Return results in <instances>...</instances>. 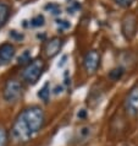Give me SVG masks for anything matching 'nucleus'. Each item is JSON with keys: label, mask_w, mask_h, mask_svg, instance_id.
<instances>
[{"label": "nucleus", "mask_w": 138, "mask_h": 146, "mask_svg": "<svg viewBox=\"0 0 138 146\" xmlns=\"http://www.w3.org/2000/svg\"><path fill=\"white\" fill-rule=\"evenodd\" d=\"M45 113L39 106L25 108L15 118L10 136L15 143L23 144L37 135L45 125Z\"/></svg>", "instance_id": "1"}, {"label": "nucleus", "mask_w": 138, "mask_h": 146, "mask_svg": "<svg viewBox=\"0 0 138 146\" xmlns=\"http://www.w3.org/2000/svg\"><path fill=\"white\" fill-rule=\"evenodd\" d=\"M45 60L43 58H35L32 59L30 64L23 66L21 71V80L23 84L33 86L39 81L42 75L45 71Z\"/></svg>", "instance_id": "2"}, {"label": "nucleus", "mask_w": 138, "mask_h": 146, "mask_svg": "<svg viewBox=\"0 0 138 146\" xmlns=\"http://www.w3.org/2000/svg\"><path fill=\"white\" fill-rule=\"evenodd\" d=\"M23 95V85L17 79H9L4 85L3 98L6 103H16Z\"/></svg>", "instance_id": "3"}, {"label": "nucleus", "mask_w": 138, "mask_h": 146, "mask_svg": "<svg viewBox=\"0 0 138 146\" xmlns=\"http://www.w3.org/2000/svg\"><path fill=\"white\" fill-rule=\"evenodd\" d=\"M138 32V17L129 13L124 16L121 21V35L126 40H132Z\"/></svg>", "instance_id": "4"}, {"label": "nucleus", "mask_w": 138, "mask_h": 146, "mask_svg": "<svg viewBox=\"0 0 138 146\" xmlns=\"http://www.w3.org/2000/svg\"><path fill=\"white\" fill-rule=\"evenodd\" d=\"M65 44V39L62 37H51L50 39L45 40L43 44V55L47 59H53L61 52L62 47Z\"/></svg>", "instance_id": "5"}, {"label": "nucleus", "mask_w": 138, "mask_h": 146, "mask_svg": "<svg viewBox=\"0 0 138 146\" xmlns=\"http://www.w3.org/2000/svg\"><path fill=\"white\" fill-rule=\"evenodd\" d=\"M126 114L129 117H138V84L128 91L124 102Z\"/></svg>", "instance_id": "6"}, {"label": "nucleus", "mask_w": 138, "mask_h": 146, "mask_svg": "<svg viewBox=\"0 0 138 146\" xmlns=\"http://www.w3.org/2000/svg\"><path fill=\"white\" fill-rule=\"evenodd\" d=\"M100 66V54L98 50L91 49L83 56V68L88 75H94Z\"/></svg>", "instance_id": "7"}, {"label": "nucleus", "mask_w": 138, "mask_h": 146, "mask_svg": "<svg viewBox=\"0 0 138 146\" xmlns=\"http://www.w3.org/2000/svg\"><path fill=\"white\" fill-rule=\"evenodd\" d=\"M16 55V48L9 42L0 44V65H6Z\"/></svg>", "instance_id": "8"}, {"label": "nucleus", "mask_w": 138, "mask_h": 146, "mask_svg": "<svg viewBox=\"0 0 138 146\" xmlns=\"http://www.w3.org/2000/svg\"><path fill=\"white\" fill-rule=\"evenodd\" d=\"M10 16H11V7L6 3L0 1V30L6 25Z\"/></svg>", "instance_id": "9"}, {"label": "nucleus", "mask_w": 138, "mask_h": 146, "mask_svg": "<svg viewBox=\"0 0 138 146\" xmlns=\"http://www.w3.org/2000/svg\"><path fill=\"white\" fill-rule=\"evenodd\" d=\"M92 134H93L92 127H89V125H87V127H82L81 129H78V131H77L76 141L80 143V144L86 143V141H88L89 139H91Z\"/></svg>", "instance_id": "10"}, {"label": "nucleus", "mask_w": 138, "mask_h": 146, "mask_svg": "<svg viewBox=\"0 0 138 146\" xmlns=\"http://www.w3.org/2000/svg\"><path fill=\"white\" fill-rule=\"evenodd\" d=\"M125 75V68L122 66H116L110 70V72L108 74V78L111 81H119L122 79V76Z\"/></svg>", "instance_id": "11"}, {"label": "nucleus", "mask_w": 138, "mask_h": 146, "mask_svg": "<svg viewBox=\"0 0 138 146\" xmlns=\"http://www.w3.org/2000/svg\"><path fill=\"white\" fill-rule=\"evenodd\" d=\"M38 98L40 101H43L44 103L49 102V98H50V85H49V82L44 84V86L38 91Z\"/></svg>", "instance_id": "12"}, {"label": "nucleus", "mask_w": 138, "mask_h": 146, "mask_svg": "<svg viewBox=\"0 0 138 146\" xmlns=\"http://www.w3.org/2000/svg\"><path fill=\"white\" fill-rule=\"evenodd\" d=\"M44 25H45V17L42 14L35 15L30 20V27L37 28V27H43Z\"/></svg>", "instance_id": "13"}, {"label": "nucleus", "mask_w": 138, "mask_h": 146, "mask_svg": "<svg viewBox=\"0 0 138 146\" xmlns=\"http://www.w3.org/2000/svg\"><path fill=\"white\" fill-rule=\"evenodd\" d=\"M32 62V55L30 50H23L21 55L17 58V64L21 66H26L27 64H30Z\"/></svg>", "instance_id": "14"}, {"label": "nucleus", "mask_w": 138, "mask_h": 146, "mask_svg": "<svg viewBox=\"0 0 138 146\" xmlns=\"http://www.w3.org/2000/svg\"><path fill=\"white\" fill-rule=\"evenodd\" d=\"M47 11H49V13L51 15H54V16H58L61 14V7H60L59 4H55V3H49V4H47L45 7H44Z\"/></svg>", "instance_id": "15"}, {"label": "nucleus", "mask_w": 138, "mask_h": 146, "mask_svg": "<svg viewBox=\"0 0 138 146\" xmlns=\"http://www.w3.org/2000/svg\"><path fill=\"white\" fill-rule=\"evenodd\" d=\"M10 134L5 128H0V146H7Z\"/></svg>", "instance_id": "16"}, {"label": "nucleus", "mask_w": 138, "mask_h": 146, "mask_svg": "<svg viewBox=\"0 0 138 146\" xmlns=\"http://www.w3.org/2000/svg\"><path fill=\"white\" fill-rule=\"evenodd\" d=\"M56 26H58V30L59 31H67L68 28L71 27V22L67 21V20H64V19H59L56 20Z\"/></svg>", "instance_id": "17"}, {"label": "nucleus", "mask_w": 138, "mask_h": 146, "mask_svg": "<svg viewBox=\"0 0 138 146\" xmlns=\"http://www.w3.org/2000/svg\"><path fill=\"white\" fill-rule=\"evenodd\" d=\"M9 36L11 37V39H12V40H16V42H21V40H22L23 38H25V35H23V33H21V32H17V31H15V30L10 31Z\"/></svg>", "instance_id": "18"}, {"label": "nucleus", "mask_w": 138, "mask_h": 146, "mask_svg": "<svg viewBox=\"0 0 138 146\" xmlns=\"http://www.w3.org/2000/svg\"><path fill=\"white\" fill-rule=\"evenodd\" d=\"M114 3H115L117 6L126 9V7H129V6H131L132 4L135 3V0H114Z\"/></svg>", "instance_id": "19"}, {"label": "nucleus", "mask_w": 138, "mask_h": 146, "mask_svg": "<svg viewBox=\"0 0 138 146\" xmlns=\"http://www.w3.org/2000/svg\"><path fill=\"white\" fill-rule=\"evenodd\" d=\"M78 9H81V4H80V3H77V1L70 3V4H68V6H67L68 14H75Z\"/></svg>", "instance_id": "20"}]
</instances>
